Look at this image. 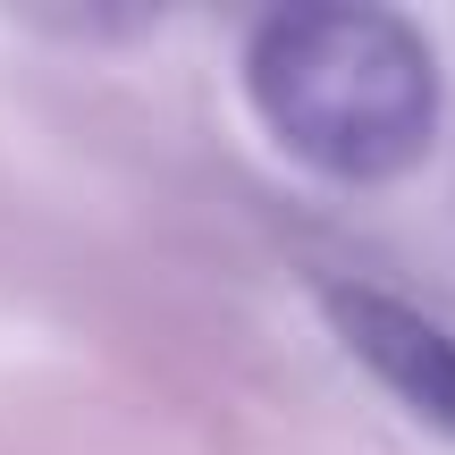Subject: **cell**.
Here are the masks:
<instances>
[{"mask_svg": "<svg viewBox=\"0 0 455 455\" xmlns=\"http://www.w3.org/2000/svg\"><path fill=\"white\" fill-rule=\"evenodd\" d=\"M244 93L261 127L304 169L346 186L405 178L439 144L430 43L388 9H278L244 51Z\"/></svg>", "mask_w": 455, "mask_h": 455, "instance_id": "cell-1", "label": "cell"}, {"mask_svg": "<svg viewBox=\"0 0 455 455\" xmlns=\"http://www.w3.org/2000/svg\"><path fill=\"white\" fill-rule=\"evenodd\" d=\"M321 304H329V321H338L346 355H355L405 413H422L430 430L455 439V338L447 329L422 321L413 304H396V295H379V287H329Z\"/></svg>", "mask_w": 455, "mask_h": 455, "instance_id": "cell-2", "label": "cell"}]
</instances>
